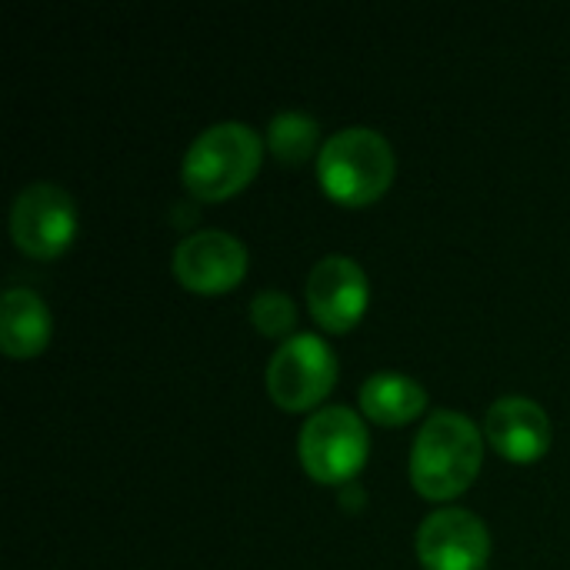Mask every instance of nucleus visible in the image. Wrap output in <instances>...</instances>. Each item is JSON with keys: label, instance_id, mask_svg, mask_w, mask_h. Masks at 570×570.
Masks as SVG:
<instances>
[{"label": "nucleus", "instance_id": "39448f33", "mask_svg": "<svg viewBox=\"0 0 570 570\" xmlns=\"http://www.w3.org/2000/svg\"><path fill=\"white\" fill-rule=\"evenodd\" d=\"M301 464L321 484H344L367 464V428L347 407H321L301 431Z\"/></svg>", "mask_w": 570, "mask_h": 570}, {"label": "nucleus", "instance_id": "f257e3e1", "mask_svg": "<svg viewBox=\"0 0 570 570\" xmlns=\"http://www.w3.org/2000/svg\"><path fill=\"white\" fill-rule=\"evenodd\" d=\"M484 444L478 424L461 411H434L411 451V481L428 501L464 494L481 474Z\"/></svg>", "mask_w": 570, "mask_h": 570}, {"label": "nucleus", "instance_id": "ddd939ff", "mask_svg": "<svg viewBox=\"0 0 570 570\" xmlns=\"http://www.w3.org/2000/svg\"><path fill=\"white\" fill-rule=\"evenodd\" d=\"M267 144L274 150L277 160L284 164H301L311 157L314 144H317V120L301 114V110H284L271 120L267 130Z\"/></svg>", "mask_w": 570, "mask_h": 570}, {"label": "nucleus", "instance_id": "9b49d317", "mask_svg": "<svg viewBox=\"0 0 570 570\" xmlns=\"http://www.w3.org/2000/svg\"><path fill=\"white\" fill-rule=\"evenodd\" d=\"M53 321L47 304L27 291V287H10L3 294L0 307V347L7 357H37L47 341H50Z\"/></svg>", "mask_w": 570, "mask_h": 570}, {"label": "nucleus", "instance_id": "4468645a", "mask_svg": "<svg viewBox=\"0 0 570 570\" xmlns=\"http://www.w3.org/2000/svg\"><path fill=\"white\" fill-rule=\"evenodd\" d=\"M250 321L261 334L284 337V334H291V327L297 321V307L284 291H261L250 301Z\"/></svg>", "mask_w": 570, "mask_h": 570}, {"label": "nucleus", "instance_id": "1a4fd4ad", "mask_svg": "<svg viewBox=\"0 0 570 570\" xmlns=\"http://www.w3.org/2000/svg\"><path fill=\"white\" fill-rule=\"evenodd\" d=\"M367 297H371L367 274L361 271V264L354 257L331 254V257L317 261L314 271H311V277H307V304H311V314L331 334L351 331L364 317Z\"/></svg>", "mask_w": 570, "mask_h": 570}, {"label": "nucleus", "instance_id": "6e6552de", "mask_svg": "<svg viewBox=\"0 0 570 570\" xmlns=\"http://www.w3.org/2000/svg\"><path fill=\"white\" fill-rule=\"evenodd\" d=\"M174 274L194 294H224L247 274V247L227 230H197L174 250Z\"/></svg>", "mask_w": 570, "mask_h": 570}, {"label": "nucleus", "instance_id": "f03ea898", "mask_svg": "<svg viewBox=\"0 0 570 570\" xmlns=\"http://www.w3.org/2000/svg\"><path fill=\"white\" fill-rule=\"evenodd\" d=\"M264 140L254 127L224 120L194 137L184 154L180 180L200 200H227L261 170Z\"/></svg>", "mask_w": 570, "mask_h": 570}, {"label": "nucleus", "instance_id": "7ed1b4c3", "mask_svg": "<svg viewBox=\"0 0 570 570\" xmlns=\"http://www.w3.org/2000/svg\"><path fill=\"white\" fill-rule=\"evenodd\" d=\"M324 194L344 207L374 204L394 180V150L371 127H344L331 134L317 157Z\"/></svg>", "mask_w": 570, "mask_h": 570}, {"label": "nucleus", "instance_id": "20e7f679", "mask_svg": "<svg viewBox=\"0 0 570 570\" xmlns=\"http://www.w3.org/2000/svg\"><path fill=\"white\" fill-rule=\"evenodd\" d=\"M337 384V357L317 334L287 337L267 364V394L284 411L317 407Z\"/></svg>", "mask_w": 570, "mask_h": 570}, {"label": "nucleus", "instance_id": "9d476101", "mask_svg": "<svg viewBox=\"0 0 570 570\" xmlns=\"http://www.w3.org/2000/svg\"><path fill=\"white\" fill-rule=\"evenodd\" d=\"M488 438L494 451L514 464L541 461L551 448V421L541 404L521 394H508L491 404L488 411Z\"/></svg>", "mask_w": 570, "mask_h": 570}, {"label": "nucleus", "instance_id": "423d86ee", "mask_svg": "<svg viewBox=\"0 0 570 570\" xmlns=\"http://www.w3.org/2000/svg\"><path fill=\"white\" fill-rule=\"evenodd\" d=\"M10 234L27 257L37 261L60 257L77 234L73 197L50 180H37L23 187L10 207Z\"/></svg>", "mask_w": 570, "mask_h": 570}, {"label": "nucleus", "instance_id": "f8f14e48", "mask_svg": "<svg viewBox=\"0 0 570 570\" xmlns=\"http://www.w3.org/2000/svg\"><path fill=\"white\" fill-rule=\"evenodd\" d=\"M361 407L374 424L397 428L424 414L428 407V391L397 371H377L364 381L361 387Z\"/></svg>", "mask_w": 570, "mask_h": 570}, {"label": "nucleus", "instance_id": "0eeeda50", "mask_svg": "<svg viewBox=\"0 0 570 570\" xmlns=\"http://www.w3.org/2000/svg\"><path fill=\"white\" fill-rule=\"evenodd\" d=\"M488 554V524L464 508H441L417 528V558L424 570H481Z\"/></svg>", "mask_w": 570, "mask_h": 570}]
</instances>
